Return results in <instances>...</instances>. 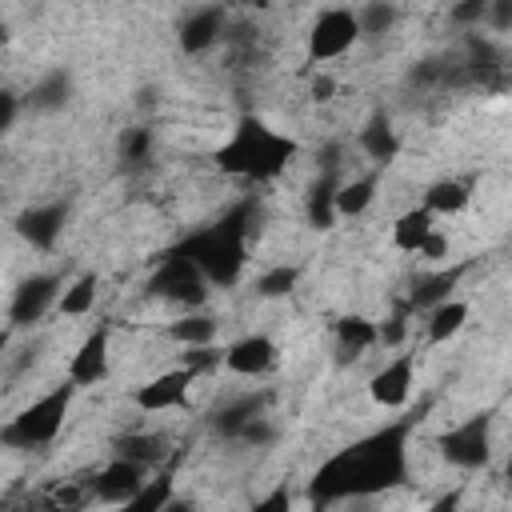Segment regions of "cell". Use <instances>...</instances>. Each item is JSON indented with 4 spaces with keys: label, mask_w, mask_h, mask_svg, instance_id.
Wrapping results in <instances>:
<instances>
[{
    "label": "cell",
    "mask_w": 512,
    "mask_h": 512,
    "mask_svg": "<svg viewBox=\"0 0 512 512\" xmlns=\"http://www.w3.org/2000/svg\"><path fill=\"white\" fill-rule=\"evenodd\" d=\"M408 480V424H388L340 452H332L308 480L312 512L348 496H376Z\"/></svg>",
    "instance_id": "obj_1"
},
{
    "label": "cell",
    "mask_w": 512,
    "mask_h": 512,
    "mask_svg": "<svg viewBox=\"0 0 512 512\" xmlns=\"http://www.w3.org/2000/svg\"><path fill=\"white\" fill-rule=\"evenodd\" d=\"M296 140L276 132L272 124L244 116L236 120L232 136L212 152L216 168L224 176H240V180H276L292 160H296Z\"/></svg>",
    "instance_id": "obj_2"
},
{
    "label": "cell",
    "mask_w": 512,
    "mask_h": 512,
    "mask_svg": "<svg viewBox=\"0 0 512 512\" xmlns=\"http://www.w3.org/2000/svg\"><path fill=\"white\" fill-rule=\"evenodd\" d=\"M244 216H248V204H240L220 224L188 236L176 252H184L204 272L208 284H236L244 264H248V224H244Z\"/></svg>",
    "instance_id": "obj_3"
},
{
    "label": "cell",
    "mask_w": 512,
    "mask_h": 512,
    "mask_svg": "<svg viewBox=\"0 0 512 512\" xmlns=\"http://www.w3.org/2000/svg\"><path fill=\"white\" fill-rule=\"evenodd\" d=\"M72 396H76V384L64 380L52 392H44L40 400H32L28 408H20L0 428L4 448H44V444H52L60 436V428H64V416L72 408Z\"/></svg>",
    "instance_id": "obj_4"
},
{
    "label": "cell",
    "mask_w": 512,
    "mask_h": 512,
    "mask_svg": "<svg viewBox=\"0 0 512 512\" xmlns=\"http://www.w3.org/2000/svg\"><path fill=\"white\" fill-rule=\"evenodd\" d=\"M148 292L160 296V300H172V304H180V308H188V312H200V304H204V296H208V280H204V272H200L184 252L172 248V252L160 260V268L152 272Z\"/></svg>",
    "instance_id": "obj_5"
},
{
    "label": "cell",
    "mask_w": 512,
    "mask_h": 512,
    "mask_svg": "<svg viewBox=\"0 0 512 512\" xmlns=\"http://www.w3.org/2000/svg\"><path fill=\"white\" fill-rule=\"evenodd\" d=\"M440 456H444L452 468H464V472L484 468L488 456H492V416H488V412H476V416H468L464 424L448 428V432L440 436Z\"/></svg>",
    "instance_id": "obj_6"
},
{
    "label": "cell",
    "mask_w": 512,
    "mask_h": 512,
    "mask_svg": "<svg viewBox=\"0 0 512 512\" xmlns=\"http://www.w3.org/2000/svg\"><path fill=\"white\" fill-rule=\"evenodd\" d=\"M356 40H360L356 8H324V12L312 20V28H308V60H312V64L336 60V56H344Z\"/></svg>",
    "instance_id": "obj_7"
},
{
    "label": "cell",
    "mask_w": 512,
    "mask_h": 512,
    "mask_svg": "<svg viewBox=\"0 0 512 512\" xmlns=\"http://www.w3.org/2000/svg\"><path fill=\"white\" fill-rule=\"evenodd\" d=\"M60 292H64V284L52 272H36V276L20 280V288L12 292V304H8V324L12 328L36 324L52 304H60Z\"/></svg>",
    "instance_id": "obj_8"
},
{
    "label": "cell",
    "mask_w": 512,
    "mask_h": 512,
    "mask_svg": "<svg viewBox=\"0 0 512 512\" xmlns=\"http://www.w3.org/2000/svg\"><path fill=\"white\" fill-rule=\"evenodd\" d=\"M412 384H416V356L412 352H400V356H392L384 368H376L368 376V396H372L376 408L396 412V408L408 404Z\"/></svg>",
    "instance_id": "obj_9"
},
{
    "label": "cell",
    "mask_w": 512,
    "mask_h": 512,
    "mask_svg": "<svg viewBox=\"0 0 512 512\" xmlns=\"http://www.w3.org/2000/svg\"><path fill=\"white\" fill-rule=\"evenodd\" d=\"M144 484H148V480H144V464L116 456V460H108V464L96 472L92 496H96L100 504H108V508H120V504H132V500L144 492Z\"/></svg>",
    "instance_id": "obj_10"
},
{
    "label": "cell",
    "mask_w": 512,
    "mask_h": 512,
    "mask_svg": "<svg viewBox=\"0 0 512 512\" xmlns=\"http://www.w3.org/2000/svg\"><path fill=\"white\" fill-rule=\"evenodd\" d=\"M192 372L188 368H168L152 380H144L132 392V404L140 412H168V408H188V392H192Z\"/></svg>",
    "instance_id": "obj_11"
},
{
    "label": "cell",
    "mask_w": 512,
    "mask_h": 512,
    "mask_svg": "<svg viewBox=\"0 0 512 512\" xmlns=\"http://www.w3.org/2000/svg\"><path fill=\"white\" fill-rule=\"evenodd\" d=\"M64 224H68V204H64V200H48V204L24 208V212L16 216V232H20L32 248H40V252H48V248L60 240Z\"/></svg>",
    "instance_id": "obj_12"
},
{
    "label": "cell",
    "mask_w": 512,
    "mask_h": 512,
    "mask_svg": "<svg viewBox=\"0 0 512 512\" xmlns=\"http://www.w3.org/2000/svg\"><path fill=\"white\" fill-rule=\"evenodd\" d=\"M104 376H108V328H92L68 360V380L76 388H92Z\"/></svg>",
    "instance_id": "obj_13"
},
{
    "label": "cell",
    "mask_w": 512,
    "mask_h": 512,
    "mask_svg": "<svg viewBox=\"0 0 512 512\" xmlns=\"http://www.w3.org/2000/svg\"><path fill=\"white\" fill-rule=\"evenodd\" d=\"M272 364H276V344L268 336H260V332L240 336V340H232L224 348V368L232 376H264Z\"/></svg>",
    "instance_id": "obj_14"
},
{
    "label": "cell",
    "mask_w": 512,
    "mask_h": 512,
    "mask_svg": "<svg viewBox=\"0 0 512 512\" xmlns=\"http://www.w3.org/2000/svg\"><path fill=\"white\" fill-rule=\"evenodd\" d=\"M224 8L220 4H208V8H192V16H184V24H180V48L188 52V56H196V52H208L216 40H220V32H224Z\"/></svg>",
    "instance_id": "obj_15"
},
{
    "label": "cell",
    "mask_w": 512,
    "mask_h": 512,
    "mask_svg": "<svg viewBox=\"0 0 512 512\" xmlns=\"http://www.w3.org/2000/svg\"><path fill=\"white\" fill-rule=\"evenodd\" d=\"M336 192H340V180L336 176H328V172H320V180H312L308 184V196H304V216H308V224L312 228H320V232H328L332 224H336Z\"/></svg>",
    "instance_id": "obj_16"
},
{
    "label": "cell",
    "mask_w": 512,
    "mask_h": 512,
    "mask_svg": "<svg viewBox=\"0 0 512 512\" xmlns=\"http://www.w3.org/2000/svg\"><path fill=\"white\" fill-rule=\"evenodd\" d=\"M360 152H364L368 160H376V164H392V160H396L400 136H396V128H392V120H388L384 112H376V116L360 128Z\"/></svg>",
    "instance_id": "obj_17"
},
{
    "label": "cell",
    "mask_w": 512,
    "mask_h": 512,
    "mask_svg": "<svg viewBox=\"0 0 512 512\" xmlns=\"http://www.w3.org/2000/svg\"><path fill=\"white\" fill-rule=\"evenodd\" d=\"M432 232H436V216L420 204V208H408V212L396 216V224H392V244H396L400 252H412V256H416Z\"/></svg>",
    "instance_id": "obj_18"
},
{
    "label": "cell",
    "mask_w": 512,
    "mask_h": 512,
    "mask_svg": "<svg viewBox=\"0 0 512 512\" xmlns=\"http://www.w3.org/2000/svg\"><path fill=\"white\" fill-rule=\"evenodd\" d=\"M68 100H72V72H68V68L44 72V76L32 84V92H28V104H32L36 112H56V108H64Z\"/></svg>",
    "instance_id": "obj_19"
},
{
    "label": "cell",
    "mask_w": 512,
    "mask_h": 512,
    "mask_svg": "<svg viewBox=\"0 0 512 512\" xmlns=\"http://www.w3.org/2000/svg\"><path fill=\"white\" fill-rule=\"evenodd\" d=\"M216 332H220L216 316H208V312H184V316H176L168 324V336L176 344H184V348H212Z\"/></svg>",
    "instance_id": "obj_20"
},
{
    "label": "cell",
    "mask_w": 512,
    "mask_h": 512,
    "mask_svg": "<svg viewBox=\"0 0 512 512\" xmlns=\"http://www.w3.org/2000/svg\"><path fill=\"white\" fill-rule=\"evenodd\" d=\"M336 344H340V352L360 356L372 344H380V324L368 316H340L336 320Z\"/></svg>",
    "instance_id": "obj_21"
},
{
    "label": "cell",
    "mask_w": 512,
    "mask_h": 512,
    "mask_svg": "<svg viewBox=\"0 0 512 512\" xmlns=\"http://www.w3.org/2000/svg\"><path fill=\"white\" fill-rule=\"evenodd\" d=\"M464 324H468V304L452 296L448 304H440V308L428 312V320H424V336H428V344H444V340H452Z\"/></svg>",
    "instance_id": "obj_22"
},
{
    "label": "cell",
    "mask_w": 512,
    "mask_h": 512,
    "mask_svg": "<svg viewBox=\"0 0 512 512\" xmlns=\"http://www.w3.org/2000/svg\"><path fill=\"white\" fill-rule=\"evenodd\" d=\"M468 200H472V192H468L464 180H436V184H428V192H424V208H428L432 216H456V212L468 208Z\"/></svg>",
    "instance_id": "obj_23"
},
{
    "label": "cell",
    "mask_w": 512,
    "mask_h": 512,
    "mask_svg": "<svg viewBox=\"0 0 512 512\" xmlns=\"http://www.w3.org/2000/svg\"><path fill=\"white\" fill-rule=\"evenodd\" d=\"M456 280H460V268H448V272H432V276H424V280L412 288V304H416V308H424V312H432V308L448 304V300H452Z\"/></svg>",
    "instance_id": "obj_24"
},
{
    "label": "cell",
    "mask_w": 512,
    "mask_h": 512,
    "mask_svg": "<svg viewBox=\"0 0 512 512\" xmlns=\"http://www.w3.org/2000/svg\"><path fill=\"white\" fill-rule=\"evenodd\" d=\"M96 292H100V280H96V272H80L72 284H64V292H60V312L64 316H88L92 308H96Z\"/></svg>",
    "instance_id": "obj_25"
},
{
    "label": "cell",
    "mask_w": 512,
    "mask_h": 512,
    "mask_svg": "<svg viewBox=\"0 0 512 512\" xmlns=\"http://www.w3.org/2000/svg\"><path fill=\"white\" fill-rule=\"evenodd\" d=\"M264 412V396H236V400H228L220 412H216V432H224V436H240L244 432V424L248 420H256Z\"/></svg>",
    "instance_id": "obj_26"
},
{
    "label": "cell",
    "mask_w": 512,
    "mask_h": 512,
    "mask_svg": "<svg viewBox=\"0 0 512 512\" xmlns=\"http://www.w3.org/2000/svg\"><path fill=\"white\" fill-rule=\"evenodd\" d=\"M372 200H376V176H356V180H344V184H340V192H336V212H340V216H364Z\"/></svg>",
    "instance_id": "obj_27"
},
{
    "label": "cell",
    "mask_w": 512,
    "mask_h": 512,
    "mask_svg": "<svg viewBox=\"0 0 512 512\" xmlns=\"http://www.w3.org/2000/svg\"><path fill=\"white\" fill-rule=\"evenodd\" d=\"M164 452H168V448H164L160 436H136V432H132V436H120V440H116V456L136 460V464H144V468H148V464H160Z\"/></svg>",
    "instance_id": "obj_28"
},
{
    "label": "cell",
    "mask_w": 512,
    "mask_h": 512,
    "mask_svg": "<svg viewBox=\"0 0 512 512\" xmlns=\"http://www.w3.org/2000/svg\"><path fill=\"white\" fill-rule=\"evenodd\" d=\"M296 280H300V268L296 264H276V268H268V272L256 276V296H264V300L288 296L296 288Z\"/></svg>",
    "instance_id": "obj_29"
},
{
    "label": "cell",
    "mask_w": 512,
    "mask_h": 512,
    "mask_svg": "<svg viewBox=\"0 0 512 512\" xmlns=\"http://www.w3.org/2000/svg\"><path fill=\"white\" fill-rule=\"evenodd\" d=\"M356 20H360V36H380L396 24V8L392 4H364V8H356Z\"/></svg>",
    "instance_id": "obj_30"
},
{
    "label": "cell",
    "mask_w": 512,
    "mask_h": 512,
    "mask_svg": "<svg viewBox=\"0 0 512 512\" xmlns=\"http://www.w3.org/2000/svg\"><path fill=\"white\" fill-rule=\"evenodd\" d=\"M148 144H152V132L148 128H128L124 136H120V152H124V160H144L148 156Z\"/></svg>",
    "instance_id": "obj_31"
},
{
    "label": "cell",
    "mask_w": 512,
    "mask_h": 512,
    "mask_svg": "<svg viewBox=\"0 0 512 512\" xmlns=\"http://www.w3.org/2000/svg\"><path fill=\"white\" fill-rule=\"evenodd\" d=\"M248 512H292V488H288V484H276V488L264 492Z\"/></svg>",
    "instance_id": "obj_32"
},
{
    "label": "cell",
    "mask_w": 512,
    "mask_h": 512,
    "mask_svg": "<svg viewBox=\"0 0 512 512\" xmlns=\"http://www.w3.org/2000/svg\"><path fill=\"white\" fill-rule=\"evenodd\" d=\"M216 364H224V352H216V348H188V356H184L180 368H188L192 376H200V372H208Z\"/></svg>",
    "instance_id": "obj_33"
},
{
    "label": "cell",
    "mask_w": 512,
    "mask_h": 512,
    "mask_svg": "<svg viewBox=\"0 0 512 512\" xmlns=\"http://www.w3.org/2000/svg\"><path fill=\"white\" fill-rule=\"evenodd\" d=\"M236 440H244V444H272V440H276V428H272V420L260 412L256 420L244 424V432H240Z\"/></svg>",
    "instance_id": "obj_34"
},
{
    "label": "cell",
    "mask_w": 512,
    "mask_h": 512,
    "mask_svg": "<svg viewBox=\"0 0 512 512\" xmlns=\"http://www.w3.org/2000/svg\"><path fill=\"white\" fill-rule=\"evenodd\" d=\"M452 24H484L488 20V0H468V4H456L448 12Z\"/></svg>",
    "instance_id": "obj_35"
},
{
    "label": "cell",
    "mask_w": 512,
    "mask_h": 512,
    "mask_svg": "<svg viewBox=\"0 0 512 512\" xmlns=\"http://www.w3.org/2000/svg\"><path fill=\"white\" fill-rule=\"evenodd\" d=\"M484 24L496 28V32H508L512 28V0H488V20Z\"/></svg>",
    "instance_id": "obj_36"
},
{
    "label": "cell",
    "mask_w": 512,
    "mask_h": 512,
    "mask_svg": "<svg viewBox=\"0 0 512 512\" xmlns=\"http://www.w3.org/2000/svg\"><path fill=\"white\" fill-rule=\"evenodd\" d=\"M416 256H424V260H444V256H448V236L436 228V232L424 240V248H420Z\"/></svg>",
    "instance_id": "obj_37"
},
{
    "label": "cell",
    "mask_w": 512,
    "mask_h": 512,
    "mask_svg": "<svg viewBox=\"0 0 512 512\" xmlns=\"http://www.w3.org/2000/svg\"><path fill=\"white\" fill-rule=\"evenodd\" d=\"M16 112H20V96L16 92H0V128L4 132L16 124Z\"/></svg>",
    "instance_id": "obj_38"
},
{
    "label": "cell",
    "mask_w": 512,
    "mask_h": 512,
    "mask_svg": "<svg viewBox=\"0 0 512 512\" xmlns=\"http://www.w3.org/2000/svg\"><path fill=\"white\" fill-rule=\"evenodd\" d=\"M332 92H336V80L328 76V72H320V76H312V100H332Z\"/></svg>",
    "instance_id": "obj_39"
},
{
    "label": "cell",
    "mask_w": 512,
    "mask_h": 512,
    "mask_svg": "<svg viewBox=\"0 0 512 512\" xmlns=\"http://www.w3.org/2000/svg\"><path fill=\"white\" fill-rule=\"evenodd\" d=\"M424 512H460V492L452 488V492H444V496H436Z\"/></svg>",
    "instance_id": "obj_40"
},
{
    "label": "cell",
    "mask_w": 512,
    "mask_h": 512,
    "mask_svg": "<svg viewBox=\"0 0 512 512\" xmlns=\"http://www.w3.org/2000/svg\"><path fill=\"white\" fill-rule=\"evenodd\" d=\"M160 512H200V504H196L192 496H176V492H172V496H168V504H164Z\"/></svg>",
    "instance_id": "obj_41"
},
{
    "label": "cell",
    "mask_w": 512,
    "mask_h": 512,
    "mask_svg": "<svg viewBox=\"0 0 512 512\" xmlns=\"http://www.w3.org/2000/svg\"><path fill=\"white\" fill-rule=\"evenodd\" d=\"M380 340H384V344H400V340H404V320H400V316L388 320V324L380 328Z\"/></svg>",
    "instance_id": "obj_42"
},
{
    "label": "cell",
    "mask_w": 512,
    "mask_h": 512,
    "mask_svg": "<svg viewBox=\"0 0 512 512\" xmlns=\"http://www.w3.org/2000/svg\"><path fill=\"white\" fill-rule=\"evenodd\" d=\"M504 476H508V480H512V456H508V464H504Z\"/></svg>",
    "instance_id": "obj_43"
},
{
    "label": "cell",
    "mask_w": 512,
    "mask_h": 512,
    "mask_svg": "<svg viewBox=\"0 0 512 512\" xmlns=\"http://www.w3.org/2000/svg\"><path fill=\"white\" fill-rule=\"evenodd\" d=\"M108 512H132V508H128V504H120V508H108Z\"/></svg>",
    "instance_id": "obj_44"
}]
</instances>
